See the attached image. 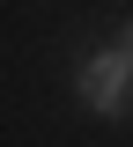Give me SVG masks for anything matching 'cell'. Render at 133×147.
Masks as SVG:
<instances>
[{
    "label": "cell",
    "instance_id": "cell-1",
    "mask_svg": "<svg viewBox=\"0 0 133 147\" xmlns=\"http://www.w3.org/2000/svg\"><path fill=\"white\" fill-rule=\"evenodd\" d=\"M74 96L96 110V118H126V110H133V52L96 44V52L74 66Z\"/></svg>",
    "mask_w": 133,
    "mask_h": 147
},
{
    "label": "cell",
    "instance_id": "cell-2",
    "mask_svg": "<svg viewBox=\"0 0 133 147\" xmlns=\"http://www.w3.org/2000/svg\"><path fill=\"white\" fill-rule=\"evenodd\" d=\"M111 44H118V52H133V15H118V30H111Z\"/></svg>",
    "mask_w": 133,
    "mask_h": 147
}]
</instances>
